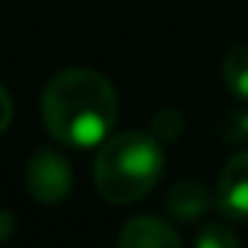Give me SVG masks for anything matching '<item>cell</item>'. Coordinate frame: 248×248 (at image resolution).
<instances>
[{
    "instance_id": "8992f818",
    "label": "cell",
    "mask_w": 248,
    "mask_h": 248,
    "mask_svg": "<svg viewBox=\"0 0 248 248\" xmlns=\"http://www.w3.org/2000/svg\"><path fill=\"white\" fill-rule=\"evenodd\" d=\"M211 203H214L211 192L200 182H195V179H182V182H176L166 195L168 214L179 221H198L200 216L208 214Z\"/></svg>"
},
{
    "instance_id": "5b68a950",
    "label": "cell",
    "mask_w": 248,
    "mask_h": 248,
    "mask_svg": "<svg viewBox=\"0 0 248 248\" xmlns=\"http://www.w3.org/2000/svg\"><path fill=\"white\" fill-rule=\"evenodd\" d=\"M118 248H182V240L173 232L171 224H166L157 216H134L125 221L118 237Z\"/></svg>"
},
{
    "instance_id": "9c48e42d",
    "label": "cell",
    "mask_w": 248,
    "mask_h": 248,
    "mask_svg": "<svg viewBox=\"0 0 248 248\" xmlns=\"http://www.w3.org/2000/svg\"><path fill=\"white\" fill-rule=\"evenodd\" d=\"M184 131V115L179 109H160L152 118V136L157 141H173Z\"/></svg>"
},
{
    "instance_id": "7a4b0ae2",
    "label": "cell",
    "mask_w": 248,
    "mask_h": 248,
    "mask_svg": "<svg viewBox=\"0 0 248 248\" xmlns=\"http://www.w3.org/2000/svg\"><path fill=\"white\" fill-rule=\"evenodd\" d=\"M163 173L160 141L144 131L109 136L93 160V184L109 203L128 205L141 200Z\"/></svg>"
},
{
    "instance_id": "3957f363",
    "label": "cell",
    "mask_w": 248,
    "mask_h": 248,
    "mask_svg": "<svg viewBox=\"0 0 248 248\" xmlns=\"http://www.w3.org/2000/svg\"><path fill=\"white\" fill-rule=\"evenodd\" d=\"M27 187L38 203H59L70 195L72 166L62 152L38 150L27 163Z\"/></svg>"
},
{
    "instance_id": "ba28073f",
    "label": "cell",
    "mask_w": 248,
    "mask_h": 248,
    "mask_svg": "<svg viewBox=\"0 0 248 248\" xmlns=\"http://www.w3.org/2000/svg\"><path fill=\"white\" fill-rule=\"evenodd\" d=\"M195 248H243V243L227 224H221V221H208V224L198 232Z\"/></svg>"
},
{
    "instance_id": "6da1fadb",
    "label": "cell",
    "mask_w": 248,
    "mask_h": 248,
    "mask_svg": "<svg viewBox=\"0 0 248 248\" xmlns=\"http://www.w3.org/2000/svg\"><path fill=\"white\" fill-rule=\"evenodd\" d=\"M40 107L48 134L70 147L102 144L118 120L112 83L88 67H72L51 78Z\"/></svg>"
},
{
    "instance_id": "7c38bea8",
    "label": "cell",
    "mask_w": 248,
    "mask_h": 248,
    "mask_svg": "<svg viewBox=\"0 0 248 248\" xmlns=\"http://www.w3.org/2000/svg\"><path fill=\"white\" fill-rule=\"evenodd\" d=\"M14 235V216L8 211H0V243H6Z\"/></svg>"
},
{
    "instance_id": "52a82bcc",
    "label": "cell",
    "mask_w": 248,
    "mask_h": 248,
    "mask_svg": "<svg viewBox=\"0 0 248 248\" xmlns=\"http://www.w3.org/2000/svg\"><path fill=\"white\" fill-rule=\"evenodd\" d=\"M224 83L235 96L248 99V46H235L227 51L224 64H221Z\"/></svg>"
},
{
    "instance_id": "8fae6325",
    "label": "cell",
    "mask_w": 248,
    "mask_h": 248,
    "mask_svg": "<svg viewBox=\"0 0 248 248\" xmlns=\"http://www.w3.org/2000/svg\"><path fill=\"white\" fill-rule=\"evenodd\" d=\"M11 118H14V104H11V96L3 86H0V134L11 125Z\"/></svg>"
},
{
    "instance_id": "277c9868",
    "label": "cell",
    "mask_w": 248,
    "mask_h": 248,
    "mask_svg": "<svg viewBox=\"0 0 248 248\" xmlns=\"http://www.w3.org/2000/svg\"><path fill=\"white\" fill-rule=\"evenodd\" d=\"M214 203L227 219L248 221V150L232 155L219 173Z\"/></svg>"
},
{
    "instance_id": "30bf717a",
    "label": "cell",
    "mask_w": 248,
    "mask_h": 248,
    "mask_svg": "<svg viewBox=\"0 0 248 248\" xmlns=\"http://www.w3.org/2000/svg\"><path fill=\"white\" fill-rule=\"evenodd\" d=\"M221 139L232 141V144H243L248 141V109H230L219 123Z\"/></svg>"
}]
</instances>
